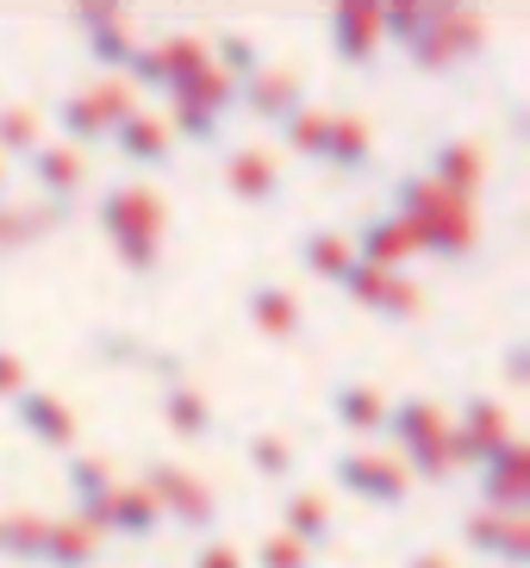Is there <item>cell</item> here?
Here are the masks:
<instances>
[{
	"instance_id": "obj_1",
	"label": "cell",
	"mask_w": 530,
	"mask_h": 568,
	"mask_svg": "<svg viewBox=\"0 0 530 568\" xmlns=\"http://www.w3.org/2000/svg\"><path fill=\"white\" fill-rule=\"evenodd\" d=\"M387 213L412 232V251H431L437 263H462V256L475 251V219H468V206L437 194L425 175H399Z\"/></svg>"
},
{
	"instance_id": "obj_2",
	"label": "cell",
	"mask_w": 530,
	"mask_h": 568,
	"mask_svg": "<svg viewBox=\"0 0 530 568\" xmlns=\"http://www.w3.org/2000/svg\"><path fill=\"white\" fill-rule=\"evenodd\" d=\"M94 219H100V232L113 237L119 263L137 268V275H156L169 213H163V201H156L150 187H132V182L106 187V194H100V206H94Z\"/></svg>"
},
{
	"instance_id": "obj_3",
	"label": "cell",
	"mask_w": 530,
	"mask_h": 568,
	"mask_svg": "<svg viewBox=\"0 0 530 568\" xmlns=\"http://www.w3.org/2000/svg\"><path fill=\"white\" fill-rule=\"evenodd\" d=\"M137 487H144L150 506H156L169 525H182V531H213V525H218L213 487L200 481V475H187V468H175V463H144Z\"/></svg>"
},
{
	"instance_id": "obj_4",
	"label": "cell",
	"mask_w": 530,
	"mask_h": 568,
	"mask_svg": "<svg viewBox=\"0 0 530 568\" xmlns=\"http://www.w3.org/2000/svg\"><path fill=\"white\" fill-rule=\"evenodd\" d=\"M169 101H175V125L169 132H182L187 144H218V125L237 113V88L225 75H213V69H200L194 82H182Z\"/></svg>"
},
{
	"instance_id": "obj_5",
	"label": "cell",
	"mask_w": 530,
	"mask_h": 568,
	"mask_svg": "<svg viewBox=\"0 0 530 568\" xmlns=\"http://www.w3.org/2000/svg\"><path fill=\"white\" fill-rule=\"evenodd\" d=\"M481 19L475 13H462V7H431V26L418 32V44H412V69H425V75H444V69H456L462 57H475L481 51Z\"/></svg>"
},
{
	"instance_id": "obj_6",
	"label": "cell",
	"mask_w": 530,
	"mask_h": 568,
	"mask_svg": "<svg viewBox=\"0 0 530 568\" xmlns=\"http://www.w3.org/2000/svg\"><path fill=\"white\" fill-rule=\"evenodd\" d=\"M332 481L344 487L349 500L387 506V513H399V506H406V494H412L406 468L387 463V456H368V450H344V456H332Z\"/></svg>"
},
{
	"instance_id": "obj_7",
	"label": "cell",
	"mask_w": 530,
	"mask_h": 568,
	"mask_svg": "<svg viewBox=\"0 0 530 568\" xmlns=\"http://www.w3.org/2000/svg\"><path fill=\"white\" fill-rule=\"evenodd\" d=\"M299 106H306V75H294V69H256V75L237 88V113H249L256 125H268V132H282Z\"/></svg>"
},
{
	"instance_id": "obj_8",
	"label": "cell",
	"mask_w": 530,
	"mask_h": 568,
	"mask_svg": "<svg viewBox=\"0 0 530 568\" xmlns=\"http://www.w3.org/2000/svg\"><path fill=\"white\" fill-rule=\"evenodd\" d=\"M344 294L356 306H368L375 318H394V325L425 306V294H418V282L406 275V268H363V263H356V268H349V282H344Z\"/></svg>"
},
{
	"instance_id": "obj_9",
	"label": "cell",
	"mask_w": 530,
	"mask_h": 568,
	"mask_svg": "<svg viewBox=\"0 0 530 568\" xmlns=\"http://www.w3.org/2000/svg\"><path fill=\"white\" fill-rule=\"evenodd\" d=\"M475 475H481V506L487 513H506V518L530 513V450L518 444V437L506 444V450L487 456Z\"/></svg>"
},
{
	"instance_id": "obj_10",
	"label": "cell",
	"mask_w": 530,
	"mask_h": 568,
	"mask_svg": "<svg viewBox=\"0 0 530 568\" xmlns=\"http://www.w3.org/2000/svg\"><path fill=\"white\" fill-rule=\"evenodd\" d=\"M462 544L475 556H487V562H506V568H524L530 562V525L524 518H506V513H487V506H475V513H462Z\"/></svg>"
},
{
	"instance_id": "obj_11",
	"label": "cell",
	"mask_w": 530,
	"mask_h": 568,
	"mask_svg": "<svg viewBox=\"0 0 530 568\" xmlns=\"http://www.w3.org/2000/svg\"><path fill=\"white\" fill-rule=\"evenodd\" d=\"M418 175H425L437 194H449V201H462V206H468V201H475V187H481V175H487L481 144H468V138H437Z\"/></svg>"
},
{
	"instance_id": "obj_12",
	"label": "cell",
	"mask_w": 530,
	"mask_h": 568,
	"mask_svg": "<svg viewBox=\"0 0 530 568\" xmlns=\"http://www.w3.org/2000/svg\"><path fill=\"white\" fill-rule=\"evenodd\" d=\"M63 481H69V500H75V525L100 537L106 531V500L119 494L113 463H100V456H69Z\"/></svg>"
},
{
	"instance_id": "obj_13",
	"label": "cell",
	"mask_w": 530,
	"mask_h": 568,
	"mask_svg": "<svg viewBox=\"0 0 530 568\" xmlns=\"http://www.w3.org/2000/svg\"><path fill=\"white\" fill-rule=\"evenodd\" d=\"M325 38H332V57L349 69H368L381 51V13L375 7H332L325 13Z\"/></svg>"
},
{
	"instance_id": "obj_14",
	"label": "cell",
	"mask_w": 530,
	"mask_h": 568,
	"mask_svg": "<svg viewBox=\"0 0 530 568\" xmlns=\"http://www.w3.org/2000/svg\"><path fill=\"white\" fill-rule=\"evenodd\" d=\"M13 425L32 437V444H44V450H69V444H75V413H69L57 394H44V387H26L13 400Z\"/></svg>"
},
{
	"instance_id": "obj_15",
	"label": "cell",
	"mask_w": 530,
	"mask_h": 568,
	"mask_svg": "<svg viewBox=\"0 0 530 568\" xmlns=\"http://www.w3.org/2000/svg\"><path fill=\"white\" fill-rule=\"evenodd\" d=\"M282 537H287V544H299L306 556H318L337 537L332 500H325V494H313V487H294V494L282 500Z\"/></svg>"
},
{
	"instance_id": "obj_16",
	"label": "cell",
	"mask_w": 530,
	"mask_h": 568,
	"mask_svg": "<svg viewBox=\"0 0 530 568\" xmlns=\"http://www.w3.org/2000/svg\"><path fill=\"white\" fill-rule=\"evenodd\" d=\"M349 256L363 268H406V256H412V232L399 225L394 213H368L356 232H349Z\"/></svg>"
},
{
	"instance_id": "obj_17",
	"label": "cell",
	"mask_w": 530,
	"mask_h": 568,
	"mask_svg": "<svg viewBox=\"0 0 530 568\" xmlns=\"http://www.w3.org/2000/svg\"><path fill=\"white\" fill-rule=\"evenodd\" d=\"M325 406H332V418L344 425V432H356V437H381L387 400H381V387H368L363 375H344V382H332Z\"/></svg>"
},
{
	"instance_id": "obj_18",
	"label": "cell",
	"mask_w": 530,
	"mask_h": 568,
	"mask_svg": "<svg viewBox=\"0 0 530 568\" xmlns=\"http://www.w3.org/2000/svg\"><path fill=\"white\" fill-rule=\"evenodd\" d=\"M106 144H113L132 169H169V156H175V132H169L156 113H132Z\"/></svg>"
},
{
	"instance_id": "obj_19",
	"label": "cell",
	"mask_w": 530,
	"mask_h": 568,
	"mask_svg": "<svg viewBox=\"0 0 530 568\" xmlns=\"http://www.w3.org/2000/svg\"><path fill=\"white\" fill-rule=\"evenodd\" d=\"M244 313H249V325L263 337H275V344H287V337H299V301L287 294L282 282H249V294H244Z\"/></svg>"
},
{
	"instance_id": "obj_20",
	"label": "cell",
	"mask_w": 530,
	"mask_h": 568,
	"mask_svg": "<svg viewBox=\"0 0 530 568\" xmlns=\"http://www.w3.org/2000/svg\"><path fill=\"white\" fill-rule=\"evenodd\" d=\"M26 169H32V182L44 187L50 213H63V206L82 194V156L63 151V144H38V151L26 156Z\"/></svg>"
},
{
	"instance_id": "obj_21",
	"label": "cell",
	"mask_w": 530,
	"mask_h": 568,
	"mask_svg": "<svg viewBox=\"0 0 530 568\" xmlns=\"http://www.w3.org/2000/svg\"><path fill=\"white\" fill-rule=\"evenodd\" d=\"M225 187L249 206L282 201V163H275L268 151H232L225 156Z\"/></svg>"
},
{
	"instance_id": "obj_22",
	"label": "cell",
	"mask_w": 530,
	"mask_h": 568,
	"mask_svg": "<svg viewBox=\"0 0 530 568\" xmlns=\"http://www.w3.org/2000/svg\"><path fill=\"white\" fill-rule=\"evenodd\" d=\"M299 268H306L313 282L344 287V282H349V268H356V256H349V237L332 232V225H313V232L299 237Z\"/></svg>"
},
{
	"instance_id": "obj_23",
	"label": "cell",
	"mask_w": 530,
	"mask_h": 568,
	"mask_svg": "<svg viewBox=\"0 0 530 568\" xmlns=\"http://www.w3.org/2000/svg\"><path fill=\"white\" fill-rule=\"evenodd\" d=\"M325 169H337V175H368L375 169V138H368L363 119H332V138H325Z\"/></svg>"
},
{
	"instance_id": "obj_24",
	"label": "cell",
	"mask_w": 530,
	"mask_h": 568,
	"mask_svg": "<svg viewBox=\"0 0 530 568\" xmlns=\"http://www.w3.org/2000/svg\"><path fill=\"white\" fill-rule=\"evenodd\" d=\"M106 531H119V537H132V544H150V537L163 531V513H156V506H150V494L144 487H125L119 481V494L113 500H106Z\"/></svg>"
},
{
	"instance_id": "obj_25",
	"label": "cell",
	"mask_w": 530,
	"mask_h": 568,
	"mask_svg": "<svg viewBox=\"0 0 530 568\" xmlns=\"http://www.w3.org/2000/svg\"><path fill=\"white\" fill-rule=\"evenodd\" d=\"M163 418H169V432L182 437V444H206V437L218 432L213 406L200 400L187 382H169V387H163Z\"/></svg>"
},
{
	"instance_id": "obj_26",
	"label": "cell",
	"mask_w": 530,
	"mask_h": 568,
	"mask_svg": "<svg viewBox=\"0 0 530 568\" xmlns=\"http://www.w3.org/2000/svg\"><path fill=\"white\" fill-rule=\"evenodd\" d=\"M44 544H50V518L38 513H0V562H26L44 568Z\"/></svg>"
},
{
	"instance_id": "obj_27",
	"label": "cell",
	"mask_w": 530,
	"mask_h": 568,
	"mask_svg": "<svg viewBox=\"0 0 530 568\" xmlns=\"http://www.w3.org/2000/svg\"><path fill=\"white\" fill-rule=\"evenodd\" d=\"M57 132H63V151H94V144H106V138H113V125H106V119H100V106L88 101V88L82 94H69L63 106H57Z\"/></svg>"
},
{
	"instance_id": "obj_28",
	"label": "cell",
	"mask_w": 530,
	"mask_h": 568,
	"mask_svg": "<svg viewBox=\"0 0 530 568\" xmlns=\"http://www.w3.org/2000/svg\"><path fill=\"white\" fill-rule=\"evenodd\" d=\"M431 432H444V413H437L431 400H394L381 418V437L387 444H399V450H412V444H425Z\"/></svg>"
},
{
	"instance_id": "obj_29",
	"label": "cell",
	"mask_w": 530,
	"mask_h": 568,
	"mask_svg": "<svg viewBox=\"0 0 530 568\" xmlns=\"http://www.w3.org/2000/svg\"><path fill=\"white\" fill-rule=\"evenodd\" d=\"M94 562H100V537L82 531L75 518H50L44 568H94Z\"/></svg>"
},
{
	"instance_id": "obj_30",
	"label": "cell",
	"mask_w": 530,
	"mask_h": 568,
	"mask_svg": "<svg viewBox=\"0 0 530 568\" xmlns=\"http://www.w3.org/2000/svg\"><path fill=\"white\" fill-rule=\"evenodd\" d=\"M206 63H213V75H225L232 88H244L256 69H263V51H256V38L244 32H218L213 51H206Z\"/></svg>"
},
{
	"instance_id": "obj_31",
	"label": "cell",
	"mask_w": 530,
	"mask_h": 568,
	"mask_svg": "<svg viewBox=\"0 0 530 568\" xmlns=\"http://www.w3.org/2000/svg\"><path fill=\"white\" fill-rule=\"evenodd\" d=\"M244 463L256 468L263 481H287V475L299 468V450L287 444L282 432H249V437H244Z\"/></svg>"
},
{
	"instance_id": "obj_32",
	"label": "cell",
	"mask_w": 530,
	"mask_h": 568,
	"mask_svg": "<svg viewBox=\"0 0 530 568\" xmlns=\"http://www.w3.org/2000/svg\"><path fill=\"white\" fill-rule=\"evenodd\" d=\"M325 138H332V113H318V106H299L282 125V144L299 163H325Z\"/></svg>"
},
{
	"instance_id": "obj_33",
	"label": "cell",
	"mask_w": 530,
	"mask_h": 568,
	"mask_svg": "<svg viewBox=\"0 0 530 568\" xmlns=\"http://www.w3.org/2000/svg\"><path fill=\"white\" fill-rule=\"evenodd\" d=\"M444 432H449V418H444ZM444 432H431L425 437V444H412V450H406V481H431V487H444L449 475H456V468H449V437Z\"/></svg>"
},
{
	"instance_id": "obj_34",
	"label": "cell",
	"mask_w": 530,
	"mask_h": 568,
	"mask_svg": "<svg viewBox=\"0 0 530 568\" xmlns=\"http://www.w3.org/2000/svg\"><path fill=\"white\" fill-rule=\"evenodd\" d=\"M375 13H381V38H394L406 51H412L418 32L431 26V7H412V0H394V7H375Z\"/></svg>"
},
{
	"instance_id": "obj_35",
	"label": "cell",
	"mask_w": 530,
	"mask_h": 568,
	"mask_svg": "<svg viewBox=\"0 0 530 568\" xmlns=\"http://www.w3.org/2000/svg\"><path fill=\"white\" fill-rule=\"evenodd\" d=\"M38 151V119L26 113V106H0V156H26Z\"/></svg>"
},
{
	"instance_id": "obj_36",
	"label": "cell",
	"mask_w": 530,
	"mask_h": 568,
	"mask_svg": "<svg viewBox=\"0 0 530 568\" xmlns=\"http://www.w3.org/2000/svg\"><path fill=\"white\" fill-rule=\"evenodd\" d=\"M137 44H132V26H106V32H88V57H94L100 69H125V57H132Z\"/></svg>"
},
{
	"instance_id": "obj_37",
	"label": "cell",
	"mask_w": 530,
	"mask_h": 568,
	"mask_svg": "<svg viewBox=\"0 0 530 568\" xmlns=\"http://www.w3.org/2000/svg\"><path fill=\"white\" fill-rule=\"evenodd\" d=\"M256 568H318V562L299 550V544H287L282 531H268L263 544H256Z\"/></svg>"
},
{
	"instance_id": "obj_38",
	"label": "cell",
	"mask_w": 530,
	"mask_h": 568,
	"mask_svg": "<svg viewBox=\"0 0 530 568\" xmlns=\"http://www.w3.org/2000/svg\"><path fill=\"white\" fill-rule=\"evenodd\" d=\"M69 19H75V32H106V26H125V7H106V0H94V7H75V13H69Z\"/></svg>"
},
{
	"instance_id": "obj_39",
	"label": "cell",
	"mask_w": 530,
	"mask_h": 568,
	"mask_svg": "<svg viewBox=\"0 0 530 568\" xmlns=\"http://www.w3.org/2000/svg\"><path fill=\"white\" fill-rule=\"evenodd\" d=\"M26 387H32V368L19 363L13 351H0V400H19Z\"/></svg>"
},
{
	"instance_id": "obj_40",
	"label": "cell",
	"mask_w": 530,
	"mask_h": 568,
	"mask_svg": "<svg viewBox=\"0 0 530 568\" xmlns=\"http://www.w3.org/2000/svg\"><path fill=\"white\" fill-rule=\"evenodd\" d=\"M194 568H244V556H237L232 544H206V550L194 556Z\"/></svg>"
},
{
	"instance_id": "obj_41",
	"label": "cell",
	"mask_w": 530,
	"mask_h": 568,
	"mask_svg": "<svg viewBox=\"0 0 530 568\" xmlns=\"http://www.w3.org/2000/svg\"><path fill=\"white\" fill-rule=\"evenodd\" d=\"M506 375L524 387V375H530V368H524V344H512V351H506Z\"/></svg>"
},
{
	"instance_id": "obj_42",
	"label": "cell",
	"mask_w": 530,
	"mask_h": 568,
	"mask_svg": "<svg viewBox=\"0 0 530 568\" xmlns=\"http://www.w3.org/2000/svg\"><path fill=\"white\" fill-rule=\"evenodd\" d=\"M406 568H456V562H449V556H437V550H418Z\"/></svg>"
}]
</instances>
